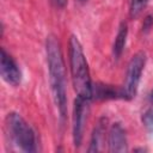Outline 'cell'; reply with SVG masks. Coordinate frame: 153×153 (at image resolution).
Wrapping results in <instances>:
<instances>
[{
  "label": "cell",
  "instance_id": "7",
  "mask_svg": "<svg viewBox=\"0 0 153 153\" xmlns=\"http://www.w3.org/2000/svg\"><path fill=\"white\" fill-rule=\"evenodd\" d=\"M109 151L110 152H126L127 139L123 128L118 123H114L109 131Z\"/></svg>",
  "mask_w": 153,
  "mask_h": 153
},
{
  "label": "cell",
  "instance_id": "9",
  "mask_svg": "<svg viewBox=\"0 0 153 153\" xmlns=\"http://www.w3.org/2000/svg\"><path fill=\"white\" fill-rule=\"evenodd\" d=\"M148 0H130V6H129V14L131 18H136L140 16L142 10L145 8L146 4Z\"/></svg>",
  "mask_w": 153,
  "mask_h": 153
},
{
  "label": "cell",
  "instance_id": "6",
  "mask_svg": "<svg viewBox=\"0 0 153 153\" xmlns=\"http://www.w3.org/2000/svg\"><path fill=\"white\" fill-rule=\"evenodd\" d=\"M0 73L2 79L7 84L12 86H17L20 84L22 80L20 69L16 63V61L12 59V56L5 51V49H1V54H0Z\"/></svg>",
  "mask_w": 153,
  "mask_h": 153
},
{
  "label": "cell",
  "instance_id": "2",
  "mask_svg": "<svg viewBox=\"0 0 153 153\" xmlns=\"http://www.w3.org/2000/svg\"><path fill=\"white\" fill-rule=\"evenodd\" d=\"M69 68L72 75L73 87L79 97L91 99L92 85L90 78L88 65L82 50V47L76 36L72 35L69 38Z\"/></svg>",
  "mask_w": 153,
  "mask_h": 153
},
{
  "label": "cell",
  "instance_id": "5",
  "mask_svg": "<svg viewBox=\"0 0 153 153\" xmlns=\"http://www.w3.org/2000/svg\"><path fill=\"white\" fill-rule=\"evenodd\" d=\"M88 102L90 99L76 96L74 100L73 109V141L75 147H79L82 141L85 123L88 112Z\"/></svg>",
  "mask_w": 153,
  "mask_h": 153
},
{
  "label": "cell",
  "instance_id": "1",
  "mask_svg": "<svg viewBox=\"0 0 153 153\" xmlns=\"http://www.w3.org/2000/svg\"><path fill=\"white\" fill-rule=\"evenodd\" d=\"M47 62L49 69V80L53 92V98L63 118L67 112V93H66V71L65 62L60 48V43L54 35H49L45 41Z\"/></svg>",
  "mask_w": 153,
  "mask_h": 153
},
{
  "label": "cell",
  "instance_id": "10",
  "mask_svg": "<svg viewBox=\"0 0 153 153\" xmlns=\"http://www.w3.org/2000/svg\"><path fill=\"white\" fill-rule=\"evenodd\" d=\"M102 127L98 126L97 128H94L93 130V134H92V140H91V147L88 148L90 152H96V151H99V147L98 145L100 143V139H102Z\"/></svg>",
  "mask_w": 153,
  "mask_h": 153
},
{
  "label": "cell",
  "instance_id": "12",
  "mask_svg": "<svg viewBox=\"0 0 153 153\" xmlns=\"http://www.w3.org/2000/svg\"><path fill=\"white\" fill-rule=\"evenodd\" d=\"M151 24H152V18H151V17H147L146 20H145V25H143L145 31H147V30L151 27Z\"/></svg>",
  "mask_w": 153,
  "mask_h": 153
},
{
  "label": "cell",
  "instance_id": "8",
  "mask_svg": "<svg viewBox=\"0 0 153 153\" xmlns=\"http://www.w3.org/2000/svg\"><path fill=\"white\" fill-rule=\"evenodd\" d=\"M127 35H128L127 24L124 22H122L120 27H118V32L116 35V38H115V42H114V48H112V51H114V55H115L116 59H118L121 56L122 51H123V48L126 45Z\"/></svg>",
  "mask_w": 153,
  "mask_h": 153
},
{
  "label": "cell",
  "instance_id": "4",
  "mask_svg": "<svg viewBox=\"0 0 153 153\" xmlns=\"http://www.w3.org/2000/svg\"><path fill=\"white\" fill-rule=\"evenodd\" d=\"M145 63H146V55L142 51L136 53L130 59L127 67V72H126V79H124L123 92H122L123 97L128 99H131L135 97Z\"/></svg>",
  "mask_w": 153,
  "mask_h": 153
},
{
  "label": "cell",
  "instance_id": "3",
  "mask_svg": "<svg viewBox=\"0 0 153 153\" xmlns=\"http://www.w3.org/2000/svg\"><path fill=\"white\" fill-rule=\"evenodd\" d=\"M6 127L13 142L24 152L36 151V136L26 121L17 112H11L6 117Z\"/></svg>",
  "mask_w": 153,
  "mask_h": 153
},
{
  "label": "cell",
  "instance_id": "14",
  "mask_svg": "<svg viewBox=\"0 0 153 153\" xmlns=\"http://www.w3.org/2000/svg\"><path fill=\"white\" fill-rule=\"evenodd\" d=\"M151 100L153 102V91H152V93H151Z\"/></svg>",
  "mask_w": 153,
  "mask_h": 153
},
{
  "label": "cell",
  "instance_id": "11",
  "mask_svg": "<svg viewBox=\"0 0 153 153\" xmlns=\"http://www.w3.org/2000/svg\"><path fill=\"white\" fill-rule=\"evenodd\" d=\"M142 122L149 131H153V109H149L143 114Z\"/></svg>",
  "mask_w": 153,
  "mask_h": 153
},
{
  "label": "cell",
  "instance_id": "13",
  "mask_svg": "<svg viewBox=\"0 0 153 153\" xmlns=\"http://www.w3.org/2000/svg\"><path fill=\"white\" fill-rule=\"evenodd\" d=\"M57 7H65L67 4V0H53Z\"/></svg>",
  "mask_w": 153,
  "mask_h": 153
},
{
  "label": "cell",
  "instance_id": "15",
  "mask_svg": "<svg viewBox=\"0 0 153 153\" xmlns=\"http://www.w3.org/2000/svg\"><path fill=\"white\" fill-rule=\"evenodd\" d=\"M80 2H85V1H87V0H79Z\"/></svg>",
  "mask_w": 153,
  "mask_h": 153
}]
</instances>
